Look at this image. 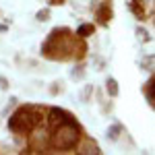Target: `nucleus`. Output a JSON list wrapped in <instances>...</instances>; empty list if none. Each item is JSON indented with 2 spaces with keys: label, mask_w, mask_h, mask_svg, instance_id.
Listing matches in <instances>:
<instances>
[{
  "label": "nucleus",
  "mask_w": 155,
  "mask_h": 155,
  "mask_svg": "<svg viewBox=\"0 0 155 155\" xmlns=\"http://www.w3.org/2000/svg\"><path fill=\"white\" fill-rule=\"evenodd\" d=\"M68 120H72L66 112H62V110H58V107H54L52 112H50V126H58V124H62V122H68Z\"/></svg>",
  "instance_id": "obj_3"
},
{
  "label": "nucleus",
  "mask_w": 155,
  "mask_h": 155,
  "mask_svg": "<svg viewBox=\"0 0 155 155\" xmlns=\"http://www.w3.org/2000/svg\"><path fill=\"white\" fill-rule=\"evenodd\" d=\"M52 4H62V0H52Z\"/></svg>",
  "instance_id": "obj_12"
},
{
  "label": "nucleus",
  "mask_w": 155,
  "mask_h": 155,
  "mask_svg": "<svg viewBox=\"0 0 155 155\" xmlns=\"http://www.w3.org/2000/svg\"><path fill=\"white\" fill-rule=\"evenodd\" d=\"M89 33H93V27H91V25H83V27L79 29V35H83V37H87Z\"/></svg>",
  "instance_id": "obj_9"
},
{
  "label": "nucleus",
  "mask_w": 155,
  "mask_h": 155,
  "mask_svg": "<svg viewBox=\"0 0 155 155\" xmlns=\"http://www.w3.org/2000/svg\"><path fill=\"white\" fill-rule=\"evenodd\" d=\"M77 141H79V126L74 124V120L58 124L52 134V145L56 149H72L77 147Z\"/></svg>",
  "instance_id": "obj_1"
},
{
  "label": "nucleus",
  "mask_w": 155,
  "mask_h": 155,
  "mask_svg": "<svg viewBox=\"0 0 155 155\" xmlns=\"http://www.w3.org/2000/svg\"><path fill=\"white\" fill-rule=\"evenodd\" d=\"M122 130V128H120L118 124H116V126H112V128H107V137H110V139H112V141H116V139H118V132Z\"/></svg>",
  "instance_id": "obj_7"
},
{
  "label": "nucleus",
  "mask_w": 155,
  "mask_h": 155,
  "mask_svg": "<svg viewBox=\"0 0 155 155\" xmlns=\"http://www.w3.org/2000/svg\"><path fill=\"white\" fill-rule=\"evenodd\" d=\"M37 19H39V21H46V19H48V11H41V12H37Z\"/></svg>",
  "instance_id": "obj_10"
},
{
  "label": "nucleus",
  "mask_w": 155,
  "mask_h": 155,
  "mask_svg": "<svg viewBox=\"0 0 155 155\" xmlns=\"http://www.w3.org/2000/svg\"><path fill=\"white\" fill-rule=\"evenodd\" d=\"M147 97H149V101L155 106V79L153 81H149V89H147Z\"/></svg>",
  "instance_id": "obj_6"
},
{
  "label": "nucleus",
  "mask_w": 155,
  "mask_h": 155,
  "mask_svg": "<svg viewBox=\"0 0 155 155\" xmlns=\"http://www.w3.org/2000/svg\"><path fill=\"white\" fill-rule=\"evenodd\" d=\"M106 89H107V93H110V95L112 97H116L118 95V83H116V79H112V77H110V79H107L106 81Z\"/></svg>",
  "instance_id": "obj_4"
},
{
  "label": "nucleus",
  "mask_w": 155,
  "mask_h": 155,
  "mask_svg": "<svg viewBox=\"0 0 155 155\" xmlns=\"http://www.w3.org/2000/svg\"><path fill=\"white\" fill-rule=\"evenodd\" d=\"M79 153H99V147H97L95 143L91 145V143H85V145H81V147H79Z\"/></svg>",
  "instance_id": "obj_5"
},
{
  "label": "nucleus",
  "mask_w": 155,
  "mask_h": 155,
  "mask_svg": "<svg viewBox=\"0 0 155 155\" xmlns=\"http://www.w3.org/2000/svg\"><path fill=\"white\" fill-rule=\"evenodd\" d=\"M137 37H139L141 41H149V39H151V37H149V33H147L145 29H141V27L137 29Z\"/></svg>",
  "instance_id": "obj_8"
},
{
  "label": "nucleus",
  "mask_w": 155,
  "mask_h": 155,
  "mask_svg": "<svg viewBox=\"0 0 155 155\" xmlns=\"http://www.w3.org/2000/svg\"><path fill=\"white\" fill-rule=\"evenodd\" d=\"M37 122H39V114H37L33 107H21V110H17V112L12 114V118L8 120V128H11L12 132L23 134V132L33 130L37 126Z\"/></svg>",
  "instance_id": "obj_2"
},
{
  "label": "nucleus",
  "mask_w": 155,
  "mask_h": 155,
  "mask_svg": "<svg viewBox=\"0 0 155 155\" xmlns=\"http://www.w3.org/2000/svg\"><path fill=\"white\" fill-rule=\"evenodd\" d=\"M0 87H6V79H2V77H0Z\"/></svg>",
  "instance_id": "obj_11"
}]
</instances>
